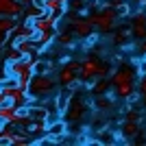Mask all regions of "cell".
<instances>
[{"instance_id":"cell-1","label":"cell","mask_w":146,"mask_h":146,"mask_svg":"<svg viewBox=\"0 0 146 146\" xmlns=\"http://www.w3.org/2000/svg\"><path fill=\"white\" fill-rule=\"evenodd\" d=\"M109 81H111V87H113V96L120 98V100H127L131 94H135L140 72H137L133 59H131V63H118V68L111 72Z\"/></svg>"},{"instance_id":"cell-2","label":"cell","mask_w":146,"mask_h":146,"mask_svg":"<svg viewBox=\"0 0 146 146\" xmlns=\"http://www.w3.org/2000/svg\"><path fill=\"white\" fill-rule=\"evenodd\" d=\"M109 74V63L105 59H100V57L96 55H87L81 59V74L79 79L85 83V85H92L96 79H100V76H107Z\"/></svg>"},{"instance_id":"cell-3","label":"cell","mask_w":146,"mask_h":146,"mask_svg":"<svg viewBox=\"0 0 146 146\" xmlns=\"http://www.w3.org/2000/svg\"><path fill=\"white\" fill-rule=\"evenodd\" d=\"M90 20H92L96 33H111V31H116V24H118V20H120V13H118L116 7L105 5V7H100L96 13H92Z\"/></svg>"},{"instance_id":"cell-4","label":"cell","mask_w":146,"mask_h":146,"mask_svg":"<svg viewBox=\"0 0 146 146\" xmlns=\"http://www.w3.org/2000/svg\"><path fill=\"white\" fill-rule=\"evenodd\" d=\"M57 79H52L48 74H37L33 72V79H31V85H29V96L33 98V100H42V98H48L55 94L57 90Z\"/></svg>"},{"instance_id":"cell-5","label":"cell","mask_w":146,"mask_h":146,"mask_svg":"<svg viewBox=\"0 0 146 146\" xmlns=\"http://www.w3.org/2000/svg\"><path fill=\"white\" fill-rule=\"evenodd\" d=\"M87 113H90V103H87V98L81 96V94H72L66 111H63V120H66L68 124H79V122H83L87 118Z\"/></svg>"},{"instance_id":"cell-6","label":"cell","mask_w":146,"mask_h":146,"mask_svg":"<svg viewBox=\"0 0 146 146\" xmlns=\"http://www.w3.org/2000/svg\"><path fill=\"white\" fill-rule=\"evenodd\" d=\"M79 74H81V61L79 59H66L63 66L57 72V83L61 87H74L79 83Z\"/></svg>"},{"instance_id":"cell-7","label":"cell","mask_w":146,"mask_h":146,"mask_svg":"<svg viewBox=\"0 0 146 146\" xmlns=\"http://www.w3.org/2000/svg\"><path fill=\"white\" fill-rule=\"evenodd\" d=\"M142 133V113L135 109H127V116L120 124V135L124 140H137Z\"/></svg>"},{"instance_id":"cell-8","label":"cell","mask_w":146,"mask_h":146,"mask_svg":"<svg viewBox=\"0 0 146 146\" xmlns=\"http://www.w3.org/2000/svg\"><path fill=\"white\" fill-rule=\"evenodd\" d=\"M70 31H72L74 37H79V39H87V37L94 35V24H92L90 18L72 15V18H70Z\"/></svg>"},{"instance_id":"cell-9","label":"cell","mask_w":146,"mask_h":146,"mask_svg":"<svg viewBox=\"0 0 146 146\" xmlns=\"http://www.w3.org/2000/svg\"><path fill=\"white\" fill-rule=\"evenodd\" d=\"M33 63H35V57L33 55H24L22 59H18V61H13V63H7V68H5V72H7V76H18V74H22V72H31L33 70Z\"/></svg>"},{"instance_id":"cell-10","label":"cell","mask_w":146,"mask_h":146,"mask_svg":"<svg viewBox=\"0 0 146 146\" xmlns=\"http://www.w3.org/2000/svg\"><path fill=\"white\" fill-rule=\"evenodd\" d=\"M31 24L35 26V31L37 33H42V31H55L57 29V24H59V20L52 15V13H42V15H37V18H33L31 20Z\"/></svg>"},{"instance_id":"cell-11","label":"cell","mask_w":146,"mask_h":146,"mask_svg":"<svg viewBox=\"0 0 146 146\" xmlns=\"http://www.w3.org/2000/svg\"><path fill=\"white\" fill-rule=\"evenodd\" d=\"M131 33L135 39H146V13L135 11L131 18Z\"/></svg>"},{"instance_id":"cell-12","label":"cell","mask_w":146,"mask_h":146,"mask_svg":"<svg viewBox=\"0 0 146 146\" xmlns=\"http://www.w3.org/2000/svg\"><path fill=\"white\" fill-rule=\"evenodd\" d=\"M22 13H24V5L20 0H0V15L20 18Z\"/></svg>"},{"instance_id":"cell-13","label":"cell","mask_w":146,"mask_h":146,"mask_svg":"<svg viewBox=\"0 0 146 146\" xmlns=\"http://www.w3.org/2000/svg\"><path fill=\"white\" fill-rule=\"evenodd\" d=\"M35 33H37V31H35V26L31 24V20H26V22H18L15 29L11 31L13 42H18V39H33Z\"/></svg>"},{"instance_id":"cell-14","label":"cell","mask_w":146,"mask_h":146,"mask_svg":"<svg viewBox=\"0 0 146 146\" xmlns=\"http://www.w3.org/2000/svg\"><path fill=\"white\" fill-rule=\"evenodd\" d=\"M20 109L11 103H2L0 105V124H13L15 118H18Z\"/></svg>"},{"instance_id":"cell-15","label":"cell","mask_w":146,"mask_h":146,"mask_svg":"<svg viewBox=\"0 0 146 146\" xmlns=\"http://www.w3.org/2000/svg\"><path fill=\"white\" fill-rule=\"evenodd\" d=\"M55 31H42V33H35L33 35V42L39 46V48H48L50 44L55 42Z\"/></svg>"},{"instance_id":"cell-16","label":"cell","mask_w":146,"mask_h":146,"mask_svg":"<svg viewBox=\"0 0 146 146\" xmlns=\"http://www.w3.org/2000/svg\"><path fill=\"white\" fill-rule=\"evenodd\" d=\"M109 85H111L109 76H100V79H96V81L90 85V90H92V94H94V96H100V94H107Z\"/></svg>"},{"instance_id":"cell-17","label":"cell","mask_w":146,"mask_h":146,"mask_svg":"<svg viewBox=\"0 0 146 146\" xmlns=\"http://www.w3.org/2000/svg\"><path fill=\"white\" fill-rule=\"evenodd\" d=\"M26 111L31 113V118H33V120H46V118H48V111H46V107H42V105H35V103H31L29 107H26Z\"/></svg>"},{"instance_id":"cell-18","label":"cell","mask_w":146,"mask_h":146,"mask_svg":"<svg viewBox=\"0 0 146 146\" xmlns=\"http://www.w3.org/2000/svg\"><path fill=\"white\" fill-rule=\"evenodd\" d=\"M24 57V52L15 46V44H11L9 48L5 50V63H13V61H18V59H22Z\"/></svg>"},{"instance_id":"cell-19","label":"cell","mask_w":146,"mask_h":146,"mask_svg":"<svg viewBox=\"0 0 146 146\" xmlns=\"http://www.w3.org/2000/svg\"><path fill=\"white\" fill-rule=\"evenodd\" d=\"M15 18H11V15H0V33H5V35H9L13 29H15Z\"/></svg>"},{"instance_id":"cell-20","label":"cell","mask_w":146,"mask_h":146,"mask_svg":"<svg viewBox=\"0 0 146 146\" xmlns=\"http://www.w3.org/2000/svg\"><path fill=\"white\" fill-rule=\"evenodd\" d=\"M31 135H39V133H46L48 131V122L46 120H33L31 122V127L26 129Z\"/></svg>"},{"instance_id":"cell-21","label":"cell","mask_w":146,"mask_h":146,"mask_svg":"<svg viewBox=\"0 0 146 146\" xmlns=\"http://www.w3.org/2000/svg\"><path fill=\"white\" fill-rule=\"evenodd\" d=\"M55 42L59 44V46H63V48H70L74 44V35H72V31H66V33H59V35L55 37Z\"/></svg>"},{"instance_id":"cell-22","label":"cell","mask_w":146,"mask_h":146,"mask_svg":"<svg viewBox=\"0 0 146 146\" xmlns=\"http://www.w3.org/2000/svg\"><path fill=\"white\" fill-rule=\"evenodd\" d=\"M70 92H63V94H57L55 96V107H57V111H66V107H68V103H70Z\"/></svg>"},{"instance_id":"cell-23","label":"cell","mask_w":146,"mask_h":146,"mask_svg":"<svg viewBox=\"0 0 146 146\" xmlns=\"http://www.w3.org/2000/svg\"><path fill=\"white\" fill-rule=\"evenodd\" d=\"M31 79H33V70H31V72H22V74H18V76H15V85H18V87H22V90H26V92H29V85H31Z\"/></svg>"},{"instance_id":"cell-24","label":"cell","mask_w":146,"mask_h":146,"mask_svg":"<svg viewBox=\"0 0 146 146\" xmlns=\"http://www.w3.org/2000/svg\"><path fill=\"white\" fill-rule=\"evenodd\" d=\"M44 9H46L48 13H52V11L68 9V7H66V2H63V0H44Z\"/></svg>"},{"instance_id":"cell-25","label":"cell","mask_w":146,"mask_h":146,"mask_svg":"<svg viewBox=\"0 0 146 146\" xmlns=\"http://www.w3.org/2000/svg\"><path fill=\"white\" fill-rule=\"evenodd\" d=\"M131 37H133V33H131V26H129V29H122V31H116V33H113V42L124 44L127 39H131Z\"/></svg>"},{"instance_id":"cell-26","label":"cell","mask_w":146,"mask_h":146,"mask_svg":"<svg viewBox=\"0 0 146 146\" xmlns=\"http://www.w3.org/2000/svg\"><path fill=\"white\" fill-rule=\"evenodd\" d=\"M50 70H52V66H50V63L35 59V63H33V72H37V74H48Z\"/></svg>"},{"instance_id":"cell-27","label":"cell","mask_w":146,"mask_h":146,"mask_svg":"<svg viewBox=\"0 0 146 146\" xmlns=\"http://www.w3.org/2000/svg\"><path fill=\"white\" fill-rule=\"evenodd\" d=\"M42 13H46V9H44V7L29 5V13H26V20H33V18H37V15H42Z\"/></svg>"},{"instance_id":"cell-28","label":"cell","mask_w":146,"mask_h":146,"mask_svg":"<svg viewBox=\"0 0 146 146\" xmlns=\"http://www.w3.org/2000/svg\"><path fill=\"white\" fill-rule=\"evenodd\" d=\"M137 92L140 94H146V72L140 76V81H137Z\"/></svg>"},{"instance_id":"cell-29","label":"cell","mask_w":146,"mask_h":146,"mask_svg":"<svg viewBox=\"0 0 146 146\" xmlns=\"http://www.w3.org/2000/svg\"><path fill=\"white\" fill-rule=\"evenodd\" d=\"M140 103H142V109L146 111V94H140Z\"/></svg>"},{"instance_id":"cell-30","label":"cell","mask_w":146,"mask_h":146,"mask_svg":"<svg viewBox=\"0 0 146 146\" xmlns=\"http://www.w3.org/2000/svg\"><path fill=\"white\" fill-rule=\"evenodd\" d=\"M5 48V33H0V50Z\"/></svg>"},{"instance_id":"cell-31","label":"cell","mask_w":146,"mask_h":146,"mask_svg":"<svg viewBox=\"0 0 146 146\" xmlns=\"http://www.w3.org/2000/svg\"><path fill=\"white\" fill-rule=\"evenodd\" d=\"M2 103H7V96H5V92L0 90V105H2Z\"/></svg>"},{"instance_id":"cell-32","label":"cell","mask_w":146,"mask_h":146,"mask_svg":"<svg viewBox=\"0 0 146 146\" xmlns=\"http://www.w3.org/2000/svg\"><path fill=\"white\" fill-rule=\"evenodd\" d=\"M131 2H135V5H144L146 0H131Z\"/></svg>"},{"instance_id":"cell-33","label":"cell","mask_w":146,"mask_h":146,"mask_svg":"<svg viewBox=\"0 0 146 146\" xmlns=\"http://www.w3.org/2000/svg\"><path fill=\"white\" fill-rule=\"evenodd\" d=\"M142 57H144V59H146V52H144V55H142Z\"/></svg>"},{"instance_id":"cell-34","label":"cell","mask_w":146,"mask_h":146,"mask_svg":"<svg viewBox=\"0 0 146 146\" xmlns=\"http://www.w3.org/2000/svg\"><path fill=\"white\" fill-rule=\"evenodd\" d=\"M63 2H68V0H63Z\"/></svg>"}]
</instances>
